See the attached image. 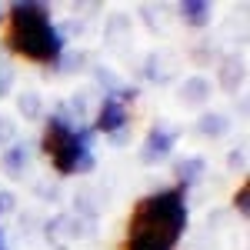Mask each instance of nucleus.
<instances>
[{
  "label": "nucleus",
  "instance_id": "f257e3e1",
  "mask_svg": "<svg viewBox=\"0 0 250 250\" xmlns=\"http://www.w3.org/2000/svg\"><path fill=\"white\" fill-rule=\"evenodd\" d=\"M187 227V207L180 190L144 197L130 217L127 250H173Z\"/></svg>",
  "mask_w": 250,
  "mask_h": 250
},
{
  "label": "nucleus",
  "instance_id": "f03ea898",
  "mask_svg": "<svg viewBox=\"0 0 250 250\" xmlns=\"http://www.w3.org/2000/svg\"><path fill=\"white\" fill-rule=\"evenodd\" d=\"M10 50L37 63H54L63 50V40L54 30L47 10L40 3H14L10 7V34H7Z\"/></svg>",
  "mask_w": 250,
  "mask_h": 250
},
{
  "label": "nucleus",
  "instance_id": "7ed1b4c3",
  "mask_svg": "<svg viewBox=\"0 0 250 250\" xmlns=\"http://www.w3.org/2000/svg\"><path fill=\"white\" fill-rule=\"evenodd\" d=\"M43 150L54 160L60 173H83L94 167V154H90V134L77 130L74 124L50 117L47 134H43Z\"/></svg>",
  "mask_w": 250,
  "mask_h": 250
},
{
  "label": "nucleus",
  "instance_id": "20e7f679",
  "mask_svg": "<svg viewBox=\"0 0 250 250\" xmlns=\"http://www.w3.org/2000/svg\"><path fill=\"white\" fill-rule=\"evenodd\" d=\"M120 127H127V107H124V100L120 97H104L100 114H97V130L114 134Z\"/></svg>",
  "mask_w": 250,
  "mask_h": 250
},
{
  "label": "nucleus",
  "instance_id": "39448f33",
  "mask_svg": "<svg viewBox=\"0 0 250 250\" xmlns=\"http://www.w3.org/2000/svg\"><path fill=\"white\" fill-rule=\"evenodd\" d=\"M173 144H177V134H173V130H167V127L150 130L147 144H144V160L154 164V160H160V157H167L173 150Z\"/></svg>",
  "mask_w": 250,
  "mask_h": 250
},
{
  "label": "nucleus",
  "instance_id": "423d86ee",
  "mask_svg": "<svg viewBox=\"0 0 250 250\" xmlns=\"http://www.w3.org/2000/svg\"><path fill=\"white\" fill-rule=\"evenodd\" d=\"M180 17L193 23V27H204L207 20H210V3H204V0H184L180 3Z\"/></svg>",
  "mask_w": 250,
  "mask_h": 250
},
{
  "label": "nucleus",
  "instance_id": "0eeeda50",
  "mask_svg": "<svg viewBox=\"0 0 250 250\" xmlns=\"http://www.w3.org/2000/svg\"><path fill=\"white\" fill-rule=\"evenodd\" d=\"M204 167H207V164H204L200 157H190V160H180V164H177V177H180L184 184H193V180H197V177L204 173Z\"/></svg>",
  "mask_w": 250,
  "mask_h": 250
},
{
  "label": "nucleus",
  "instance_id": "6e6552de",
  "mask_svg": "<svg viewBox=\"0 0 250 250\" xmlns=\"http://www.w3.org/2000/svg\"><path fill=\"white\" fill-rule=\"evenodd\" d=\"M23 167H27V150L17 144V147H10V150L3 154V170L7 173H20Z\"/></svg>",
  "mask_w": 250,
  "mask_h": 250
},
{
  "label": "nucleus",
  "instance_id": "1a4fd4ad",
  "mask_svg": "<svg viewBox=\"0 0 250 250\" xmlns=\"http://www.w3.org/2000/svg\"><path fill=\"white\" fill-rule=\"evenodd\" d=\"M200 134H207V137H220V134H227V117H200Z\"/></svg>",
  "mask_w": 250,
  "mask_h": 250
},
{
  "label": "nucleus",
  "instance_id": "9d476101",
  "mask_svg": "<svg viewBox=\"0 0 250 250\" xmlns=\"http://www.w3.org/2000/svg\"><path fill=\"white\" fill-rule=\"evenodd\" d=\"M207 90H210V83H207L204 77H193V80H187V83H184V97H190L193 104H197V100H204V97H207Z\"/></svg>",
  "mask_w": 250,
  "mask_h": 250
},
{
  "label": "nucleus",
  "instance_id": "9b49d317",
  "mask_svg": "<svg viewBox=\"0 0 250 250\" xmlns=\"http://www.w3.org/2000/svg\"><path fill=\"white\" fill-rule=\"evenodd\" d=\"M10 87H14V70L10 67H0V97L10 94Z\"/></svg>",
  "mask_w": 250,
  "mask_h": 250
},
{
  "label": "nucleus",
  "instance_id": "f8f14e48",
  "mask_svg": "<svg viewBox=\"0 0 250 250\" xmlns=\"http://www.w3.org/2000/svg\"><path fill=\"white\" fill-rule=\"evenodd\" d=\"M20 110H23V114H27V117H37V110H40L37 97H34V94H27V97H23V100H20Z\"/></svg>",
  "mask_w": 250,
  "mask_h": 250
},
{
  "label": "nucleus",
  "instance_id": "ddd939ff",
  "mask_svg": "<svg viewBox=\"0 0 250 250\" xmlns=\"http://www.w3.org/2000/svg\"><path fill=\"white\" fill-rule=\"evenodd\" d=\"M247 200H250V190H247V187H240V197H237V204H240V213H247Z\"/></svg>",
  "mask_w": 250,
  "mask_h": 250
},
{
  "label": "nucleus",
  "instance_id": "4468645a",
  "mask_svg": "<svg viewBox=\"0 0 250 250\" xmlns=\"http://www.w3.org/2000/svg\"><path fill=\"white\" fill-rule=\"evenodd\" d=\"M10 207H14V197L10 193H0V213H7Z\"/></svg>",
  "mask_w": 250,
  "mask_h": 250
},
{
  "label": "nucleus",
  "instance_id": "2eb2a0df",
  "mask_svg": "<svg viewBox=\"0 0 250 250\" xmlns=\"http://www.w3.org/2000/svg\"><path fill=\"white\" fill-rule=\"evenodd\" d=\"M3 247H7V240H3V230H0V250H3Z\"/></svg>",
  "mask_w": 250,
  "mask_h": 250
}]
</instances>
